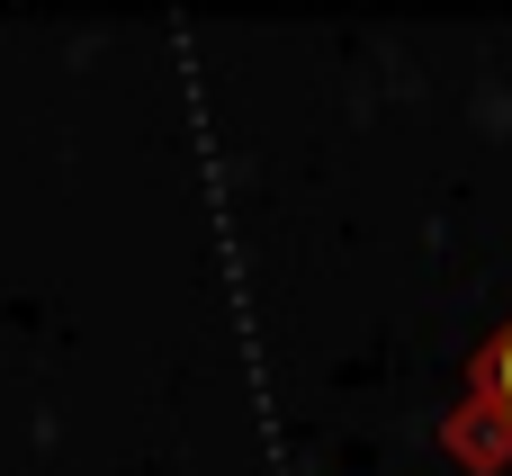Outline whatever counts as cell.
Returning <instances> with one entry per match:
<instances>
[{"mask_svg":"<svg viewBox=\"0 0 512 476\" xmlns=\"http://www.w3.org/2000/svg\"><path fill=\"white\" fill-rule=\"evenodd\" d=\"M486 396L504 405V423H512V324H504V342L486 351Z\"/></svg>","mask_w":512,"mask_h":476,"instance_id":"6da1fadb","label":"cell"}]
</instances>
